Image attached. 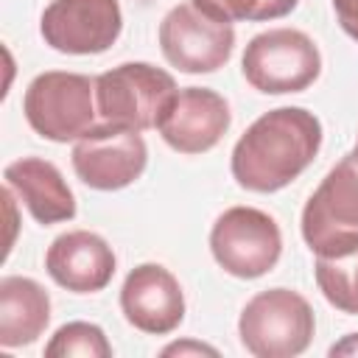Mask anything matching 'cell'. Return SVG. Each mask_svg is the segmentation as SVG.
Returning a JSON list of instances; mask_svg holds the SVG:
<instances>
[{"instance_id": "1", "label": "cell", "mask_w": 358, "mask_h": 358, "mask_svg": "<svg viewBox=\"0 0 358 358\" xmlns=\"http://www.w3.org/2000/svg\"><path fill=\"white\" fill-rule=\"evenodd\" d=\"M322 123L302 106L263 112L235 143L229 157L232 179L252 193L288 187L319 154Z\"/></svg>"}, {"instance_id": "2", "label": "cell", "mask_w": 358, "mask_h": 358, "mask_svg": "<svg viewBox=\"0 0 358 358\" xmlns=\"http://www.w3.org/2000/svg\"><path fill=\"white\" fill-rule=\"evenodd\" d=\"M302 241L316 257L338 260L358 252V157H341L302 207Z\"/></svg>"}, {"instance_id": "3", "label": "cell", "mask_w": 358, "mask_h": 358, "mask_svg": "<svg viewBox=\"0 0 358 358\" xmlns=\"http://www.w3.org/2000/svg\"><path fill=\"white\" fill-rule=\"evenodd\" d=\"M179 87L173 76L148 62H126L95 76L98 120L148 131L159 129Z\"/></svg>"}, {"instance_id": "4", "label": "cell", "mask_w": 358, "mask_h": 358, "mask_svg": "<svg viewBox=\"0 0 358 358\" xmlns=\"http://www.w3.org/2000/svg\"><path fill=\"white\" fill-rule=\"evenodd\" d=\"M316 333L310 302L291 288H268L255 294L241 316L238 336L255 358H294L302 355Z\"/></svg>"}, {"instance_id": "5", "label": "cell", "mask_w": 358, "mask_h": 358, "mask_svg": "<svg viewBox=\"0 0 358 358\" xmlns=\"http://www.w3.org/2000/svg\"><path fill=\"white\" fill-rule=\"evenodd\" d=\"M22 112L39 137L50 143H76L98 123L95 78L84 73L45 70L28 84Z\"/></svg>"}, {"instance_id": "6", "label": "cell", "mask_w": 358, "mask_h": 358, "mask_svg": "<svg viewBox=\"0 0 358 358\" xmlns=\"http://www.w3.org/2000/svg\"><path fill=\"white\" fill-rule=\"evenodd\" d=\"M241 70L243 78L263 95L302 92L319 78L322 53L299 28H268L249 39Z\"/></svg>"}, {"instance_id": "7", "label": "cell", "mask_w": 358, "mask_h": 358, "mask_svg": "<svg viewBox=\"0 0 358 358\" xmlns=\"http://www.w3.org/2000/svg\"><path fill=\"white\" fill-rule=\"evenodd\" d=\"M213 260L238 280L268 274L282 255V232L277 221L257 207H229L210 229Z\"/></svg>"}, {"instance_id": "8", "label": "cell", "mask_w": 358, "mask_h": 358, "mask_svg": "<svg viewBox=\"0 0 358 358\" xmlns=\"http://www.w3.org/2000/svg\"><path fill=\"white\" fill-rule=\"evenodd\" d=\"M73 171L92 190H123L148 165V145L140 131L98 120L73 143Z\"/></svg>"}, {"instance_id": "9", "label": "cell", "mask_w": 358, "mask_h": 358, "mask_svg": "<svg viewBox=\"0 0 358 358\" xmlns=\"http://www.w3.org/2000/svg\"><path fill=\"white\" fill-rule=\"evenodd\" d=\"M232 48L235 28L207 17L193 3L173 6L159 22V50L179 73H215L229 62Z\"/></svg>"}, {"instance_id": "10", "label": "cell", "mask_w": 358, "mask_h": 358, "mask_svg": "<svg viewBox=\"0 0 358 358\" xmlns=\"http://www.w3.org/2000/svg\"><path fill=\"white\" fill-rule=\"evenodd\" d=\"M123 31L117 0H50L39 20L45 45L70 56L109 50Z\"/></svg>"}, {"instance_id": "11", "label": "cell", "mask_w": 358, "mask_h": 358, "mask_svg": "<svg viewBox=\"0 0 358 358\" xmlns=\"http://www.w3.org/2000/svg\"><path fill=\"white\" fill-rule=\"evenodd\" d=\"M120 310L134 330L168 336L185 319V294L179 280L165 266L140 263L123 280Z\"/></svg>"}, {"instance_id": "12", "label": "cell", "mask_w": 358, "mask_h": 358, "mask_svg": "<svg viewBox=\"0 0 358 358\" xmlns=\"http://www.w3.org/2000/svg\"><path fill=\"white\" fill-rule=\"evenodd\" d=\"M229 123L232 112L224 95L207 87H179L157 131L179 154H204L221 143Z\"/></svg>"}, {"instance_id": "13", "label": "cell", "mask_w": 358, "mask_h": 358, "mask_svg": "<svg viewBox=\"0 0 358 358\" xmlns=\"http://www.w3.org/2000/svg\"><path fill=\"white\" fill-rule=\"evenodd\" d=\"M112 246L90 229H70L59 235L45 252V271L50 280L73 294H98L115 277Z\"/></svg>"}, {"instance_id": "14", "label": "cell", "mask_w": 358, "mask_h": 358, "mask_svg": "<svg viewBox=\"0 0 358 358\" xmlns=\"http://www.w3.org/2000/svg\"><path fill=\"white\" fill-rule=\"evenodd\" d=\"M6 187L28 207L31 218L50 227L76 218V196L62 171L42 157H22L6 165Z\"/></svg>"}, {"instance_id": "15", "label": "cell", "mask_w": 358, "mask_h": 358, "mask_svg": "<svg viewBox=\"0 0 358 358\" xmlns=\"http://www.w3.org/2000/svg\"><path fill=\"white\" fill-rule=\"evenodd\" d=\"M50 322V296L48 291L20 274L0 280V347H28L34 344Z\"/></svg>"}, {"instance_id": "16", "label": "cell", "mask_w": 358, "mask_h": 358, "mask_svg": "<svg viewBox=\"0 0 358 358\" xmlns=\"http://www.w3.org/2000/svg\"><path fill=\"white\" fill-rule=\"evenodd\" d=\"M313 274L319 291L336 310L358 316V252L338 260L316 257Z\"/></svg>"}, {"instance_id": "17", "label": "cell", "mask_w": 358, "mask_h": 358, "mask_svg": "<svg viewBox=\"0 0 358 358\" xmlns=\"http://www.w3.org/2000/svg\"><path fill=\"white\" fill-rule=\"evenodd\" d=\"M48 358H112L106 333L92 322H67L45 344Z\"/></svg>"}, {"instance_id": "18", "label": "cell", "mask_w": 358, "mask_h": 358, "mask_svg": "<svg viewBox=\"0 0 358 358\" xmlns=\"http://www.w3.org/2000/svg\"><path fill=\"white\" fill-rule=\"evenodd\" d=\"M199 11L218 22H266L296 8L299 0H190Z\"/></svg>"}, {"instance_id": "19", "label": "cell", "mask_w": 358, "mask_h": 358, "mask_svg": "<svg viewBox=\"0 0 358 358\" xmlns=\"http://www.w3.org/2000/svg\"><path fill=\"white\" fill-rule=\"evenodd\" d=\"M330 3H333L341 31L358 42V0H330Z\"/></svg>"}, {"instance_id": "20", "label": "cell", "mask_w": 358, "mask_h": 358, "mask_svg": "<svg viewBox=\"0 0 358 358\" xmlns=\"http://www.w3.org/2000/svg\"><path fill=\"white\" fill-rule=\"evenodd\" d=\"M162 355H218L215 347L201 344V341H173L168 347H162Z\"/></svg>"}, {"instance_id": "21", "label": "cell", "mask_w": 358, "mask_h": 358, "mask_svg": "<svg viewBox=\"0 0 358 358\" xmlns=\"http://www.w3.org/2000/svg\"><path fill=\"white\" fill-rule=\"evenodd\" d=\"M330 355H344V358H358V333H347L341 341L330 347Z\"/></svg>"}, {"instance_id": "22", "label": "cell", "mask_w": 358, "mask_h": 358, "mask_svg": "<svg viewBox=\"0 0 358 358\" xmlns=\"http://www.w3.org/2000/svg\"><path fill=\"white\" fill-rule=\"evenodd\" d=\"M352 154H355V157H358V140H355V148H352Z\"/></svg>"}]
</instances>
